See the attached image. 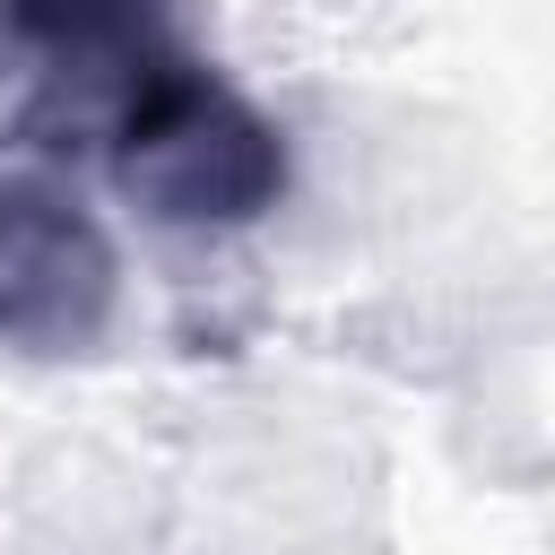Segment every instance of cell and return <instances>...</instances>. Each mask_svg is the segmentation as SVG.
<instances>
[{"mask_svg": "<svg viewBox=\"0 0 555 555\" xmlns=\"http://www.w3.org/2000/svg\"><path fill=\"white\" fill-rule=\"evenodd\" d=\"M104 156L156 225H251L286 191V139L199 61H173L104 130Z\"/></svg>", "mask_w": 555, "mask_h": 555, "instance_id": "1", "label": "cell"}, {"mask_svg": "<svg viewBox=\"0 0 555 555\" xmlns=\"http://www.w3.org/2000/svg\"><path fill=\"white\" fill-rule=\"evenodd\" d=\"M173 61V0H0V69L52 130H113Z\"/></svg>", "mask_w": 555, "mask_h": 555, "instance_id": "2", "label": "cell"}, {"mask_svg": "<svg viewBox=\"0 0 555 555\" xmlns=\"http://www.w3.org/2000/svg\"><path fill=\"white\" fill-rule=\"evenodd\" d=\"M121 269L104 225L35 182H0V347L69 356L113 321Z\"/></svg>", "mask_w": 555, "mask_h": 555, "instance_id": "3", "label": "cell"}]
</instances>
